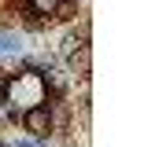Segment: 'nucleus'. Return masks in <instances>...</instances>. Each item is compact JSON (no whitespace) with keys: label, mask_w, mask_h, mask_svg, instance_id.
<instances>
[{"label":"nucleus","mask_w":159,"mask_h":147,"mask_svg":"<svg viewBox=\"0 0 159 147\" xmlns=\"http://www.w3.org/2000/svg\"><path fill=\"white\" fill-rule=\"evenodd\" d=\"M70 66H74L78 74L89 70V48H81V55H70Z\"/></svg>","instance_id":"3"},{"label":"nucleus","mask_w":159,"mask_h":147,"mask_svg":"<svg viewBox=\"0 0 159 147\" xmlns=\"http://www.w3.org/2000/svg\"><path fill=\"white\" fill-rule=\"evenodd\" d=\"M30 7H34L37 15H56V7H59V0H30Z\"/></svg>","instance_id":"2"},{"label":"nucleus","mask_w":159,"mask_h":147,"mask_svg":"<svg viewBox=\"0 0 159 147\" xmlns=\"http://www.w3.org/2000/svg\"><path fill=\"white\" fill-rule=\"evenodd\" d=\"M4 96H7V77L0 74V99H4Z\"/></svg>","instance_id":"5"},{"label":"nucleus","mask_w":159,"mask_h":147,"mask_svg":"<svg viewBox=\"0 0 159 147\" xmlns=\"http://www.w3.org/2000/svg\"><path fill=\"white\" fill-rule=\"evenodd\" d=\"M26 129H30L34 136H48V129H52V114H48V107L34 103V107L26 110Z\"/></svg>","instance_id":"1"},{"label":"nucleus","mask_w":159,"mask_h":147,"mask_svg":"<svg viewBox=\"0 0 159 147\" xmlns=\"http://www.w3.org/2000/svg\"><path fill=\"white\" fill-rule=\"evenodd\" d=\"M15 48H19V37H11V33L0 30V52H15Z\"/></svg>","instance_id":"4"}]
</instances>
